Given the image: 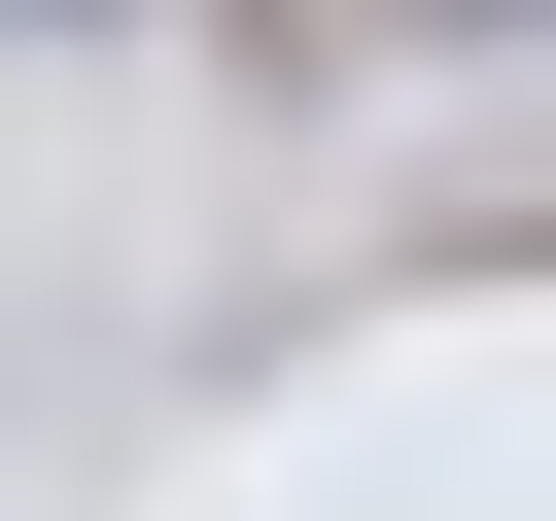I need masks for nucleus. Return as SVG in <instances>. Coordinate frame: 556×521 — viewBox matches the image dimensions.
Returning <instances> with one entry per match:
<instances>
[{"label": "nucleus", "instance_id": "1", "mask_svg": "<svg viewBox=\"0 0 556 521\" xmlns=\"http://www.w3.org/2000/svg\"><path fill=\"white\" fill-rule=\"evenodd\" d=\"M0 35H139V0H0Z\"/></svg>", "mask_w": 556, "mask_h": 521}, {"label": "nucleus", "instance_id": "2", "mask_svg": "<svg viewBox=\"0 0 556 521\" xmlns=\"http://www.w3.org/2000/svg\"><path fill=\"white\" fill-rule=\"evenodd\" d=\"M417 35H521V0H417Z\"/></svg>", "mask_w": 556, "mask_h": 521}]
</instances>
